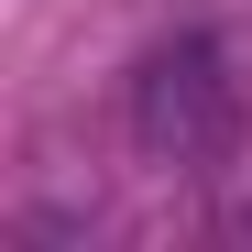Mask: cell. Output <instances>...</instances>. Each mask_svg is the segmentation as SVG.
I'll return each mask as SVG.
<instances>
[{
	"label": "cell",
	"instance_id": "6da1fadb",
	"mask_svg": "<svg viewBox=\"0 0 252 252\" xmlns=\"http://www.w3.org/2000/svg\"><path fill=\"white\" fill-rule=\"evenodd\" d=\"M241 121H252V99H241V77H230V55L208 44V33L164 44V55L132 77V143H143L154 164H176V176L230 164V154H241Z\"/></svg>",
	"mask_w": 252,
	"mask_h": 252
}]
</instances>
